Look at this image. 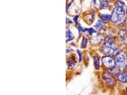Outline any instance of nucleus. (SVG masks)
I'll return each instance as SVG.
<instances>
[{
    "instance_id": "1",
    "label": "nucleus",
    "mask_w": 127,
    "mask_h": 95,
    "mask_svg": "<svg viewBox=\"0 0 127 95\" xmlns=\"http://www.w3.org/2000/svg\"><path fill=\"white\" fill-rule=\"evenodd\" d=\"M126 6L125 3L121 0L116 1L115 8L112 12L111 20L115 24L121 23L125 18Z\"/></svg>"
},
{
    "instance_id": "2",
    "label": "nucleus",
    "mask_w": 127,
    "mask_h": 95,
    "mask_svg": "<svg viewBox=\"0 0 127 95\" xmlns=\"http://www.w3.org/2000/svg\"><path fill=\"white\" fill-rule=\"evenodd\" d=\"M110 37L109 36V38L106 39L105 44L102 47V52L106 56L115 55L119 52L118 48L114 43L111 40Z\"/></svg>"
},
{
    "instance_id": "3",
    "label": "nucleus",
    "mask_w": 127,
    "mask_h": 95,
    "mask_svg": "<svg viewBox=\"0 0 127 95\" xmlns=\"http://www.w3.org/2000/svg\"><path fill=\"white\" fill-rule=\"evenodd\" d=\"M115 66L118 69H123L127 64V56L125 53L122 51L118 52L116 55Z\"/></svg>"
},
{
    "instance_id": "4",
    "label": "nucleus",
    "mask_w": 127,
    "mask_h": 95,
    "mask_svg": "<svg viewBox=\"0 0 127 95\" xmlns=\"http://www.w3.org/2000/svg\"><path fill=\"white\" fill-rule=\"evenodd\" d=\"M102 62L104 66L108 69H111L115 66V62L110 56H106L103 58Z\"/></svg>"
},
{
    "instance_id": "5",
    "label": "nucleus",
    "mask_w": 127,
    "mask_h": 95,
    "mask_svg": "<svg viewBox=\"0 0 127 95\" xmlns=\"http://www.w3.org/2000/svg\"><path fill=\"white\" fill-rule=\"evenodd\" d=\"M103 77L104 81L108 85L110 86H114L115 85V79L111 74L106 73L103 74Z\"/></svg>"
},
{
    "instance_id": "6",
    "label": "nucleus",
    "mask_w": 127,
    "mask_h": 95,
    "mask_svg": "<svg viewBox=\"0 0 127 95\" xmlns=\"http://www.w3.org/2000/svg\"><path fill=\"white\" fill-rule=\"evenodd\" d=\"M119 37L121 42L124 44H127V31L122 30L119 32Z\"/></svg>"
},
{
    "instance_id": "7",
    "label": "nucleus",
    "mask_w": 127,
    "mask_h": 95,
    "mask_svg": "<svg viewBox=\"0 0 127 95\" xmlns=\"http://www.w3.org/2000/svg\"><path fill=\"white\" fill-rule=\"evenodd\" d=\"M118 79L122 83H127V73L125 72H122L119 74L118 76Z\"/></svg>"
},
{
    "instance_id": "8",
    "label": "nucleus",
    "mask_w": 127,
    "mask_h": 95,
    "mask_svg": "<svg viewBox=\"0 0 127 95\" xmlns=\"http://www.w3.org/2000/svg\"><path fill=\"white\" fill-rule=\"evenodd\" d=\"M110 3L108 0H99V9L100 10L108 8Z\"/></svg>"
},
{
    "instance_id": "9",
    "label": "nucleus",
    "mask_w": 127,
    "mask_h": 95,
    "mask_svg": "<svg viewBox=\"0 0 127 95\" xmlns=\"http://www.w3.org/2000/svg\"><path fill=\"white\" fill-rule=\"evenodd\" d=\"M94 27L99 30L104 29L105 25L103 21L102 20H98L97 23L95 24Z\"/></svg>"
},
{
    "instance_id": "10",
    "label": "nucleus",
    "mask_w": 127,
    "mask_h": 95,
    "mask_svg": "<svg viewBox=\"0 0 127 95\" xmlns=\"http://www.w3.org/2000/svg\"><path fill=\"white\" fill-rule=\"evenodd\" d=\"M74 38V36L71 32L69 29L67 28L66 29V40L67 42H69L72 40Z\"/></svg>"
},
{
    "instance_id": "11",
    "label": "nucleus",
    "mask_w": 127,
    "mask_h": 95,
    "mask_svg": "<svg viewBox=\"0 0 127 95\" xmlns=\"http://www.w3.org/2000/svg\"><path fill=\"white\" fill-rule=\"evenodd\" d=\"M75 63H76V61H75V58H74L72 57H70L69 58V59H68V68L69 69H72L75 65Z\"/></svg>"
},
{
    "instance_id": "12",
    "label": "nucleus",
    "mask_w": 127,
    "mask_h": 95,
    "mask_svg": "<svg viewBox=\"0 0 127 95\" xmlns=\"http://www.w3.org/2000/svg\"><path fill=\"white\" fill-rule=\"evenodd\" d=\"M100 18L103 22H108L111 19V15L110 14H101Z\"/></svg>"
},
{
    "instance_id": "13",
    "label": "nucleus",
    "mask_w": 127,
    "mask_h": 95,
    "mask_svg": "<svg viewBox=\"0 0 127 95\" xmlns=\"http://www.w3.org/2000/svg\"><path fill=\"white\" fill-rule=\"evenodd\" d=\"M94 65H95V67L96 69H98L99 67V58L96 56L94 57Z\"/></svg>"
},
{
    "instance_id": "14",
    "label": "nucleus",
    "mask_w": 127,
    "mask_h": 95,
    "mask_svg": "<svg viewBox=\"0 0 127 95\" xmlns=\"http://www.w3.org/2000/svg\"><path fill=\"white\" fill-rule=\"evenodd\" d=\"M88 42V39L86 37H83L82 41L81 42V46L82 47L85 48L86 47Z\"/></svg>"
},
{
    "instance_id": "15",
    "label": "nucleus",
    "mask_w": 127,
    "mask_h": 95,
    "mask_svg": "<svg viewBox=\"0 0 127 95\" xmlns=\"http://www.w3.org/2000/svg\"><path fill=\"white\" fill-rule=\"evenodd\" d=\"M86 31H88L89 34L91 36L93 35V34L96 32V31L94 30L93 28H89V29H87L86 28Z\"/></svg>"
},
{
    "instance_id": "16",
    "label": "nucleus",
    "mask_w": 127,
    "mask_h": 95,
    "mask_svg": "<svg viewBox=\"0 0 127 95\" xmlns=\"http://www.w3.org/2000/svg\"><path fill=\"white\" fill-rule=\"evenodd\" d=\"M77 53L78 54L79 56V61L81 62V59H82V53H81V50L78 49L77 50Z\"/></svg>"
},
{
    "instance_id": "17",
    "label": "nucleus",
    "mask_w": 127,
    "mask_h": 95,
    "mask_svg": "<svg viewBox=\"0 0 127 95\" xmlns=\"http://www.w3.org/2000/svg\"><path fill=\"white\" fill-rule=\"evenodd\" d=\"M78 17H79V16H78V15H76V16H74V17L73 18V21L75 22V23L76 24H78Z\"/></svg>"
},
{
    "instance_id": "18",
    "label": "nucleus",
    "mask_w": 127,
    "mask_h": 95,
    "mask_svg": "<svg viewBox=\"0 0 127 95\" xmlns=\"http://www.w3.org/2000/svg\"><path fill=\"white\" fill-rule=\"evenodd\" d=\"M72 22L71 21V20H70V19L68 18H66V24H70Z\"/></svg>"
},
{
    "instance_id": "19",
    "label": "nucleus",
    "mask_w": 127,
    "mask_h": 95,
    "mask_svg": "<svg viewBox=\"0 0 127 95\" xmlns=\"http://www.w3.org/2000/svg\"><path fill=\"white\" fill-rule=\"evenodd\" d=\"M71 51V49L70 48H67L66 49V52H67V53L70 52Z\"/></svg>"
},
{
    "instance_id": "20",
    "label": "nucleus",
    "mask_w": 127,
    "mask_h": 95,
    "mask_svg": "<svg viewBox=\"0 0 127 95\" xmlns=\"http://www.w3.org/2000/svg\"><path fill=\"white\" fill-rule=\"evenodd\" d=\"M93 0V3L94 4H97V0Z\"/></svg>"
},
{
    "instance_id": "21",
    "label": "nucleus",
    "mask_w": 127,
    "mask_h": 95,
    "mask_svg": "<svg viewBox=\"0 0 127 95\" xmlns=\"http://www.w3.org/2000/svg\"><path fill=\"white\" fill-rule=\"evenodd\" d=\"M126 13H127V8H126Z\"/></svg>"
},
{
    "instance_id": "22",
    "label": "nucleus",
    "mask_w": 127,
    "mask_h": 95,
    "mask_svg": "<svg viewBox=\"0 0 127 95\" xmlns=\"http://www.w3.org/2000/svg\"><path fill=\"white\" fill-rule=\"evenodd\" d=\"M126 30L127 31V22L126 23Z\"/></svg>"
},
{
    "instance_id": "23",
    "label": "nucleus",
    "mask_w": 127,
    "mask_h": 95,
    "mask_svg": "<svg viewBox=\"0 0 127 95\" xmlns=\"http://www.w3.org/2000/svg\"><path fill=\"white\" fill-rule=\"evenodd\" d=\"M126 91H127V89H126Z\"/></svg>"
},
{
    "instance_id": "24",
    "label": "nucleus",
    "mask_w": 127,
    "mask_h": 95,
    "mask_svg": "<svg viewBox=\"0 0 127 95\" xmlns=\"http://www.w3.org/2000/svg\"><path fill=\"white\" fill-rule=\"evenodd\" d=\"M126 0V1H127V0Z\"/></svg>"
}]
</instances>
